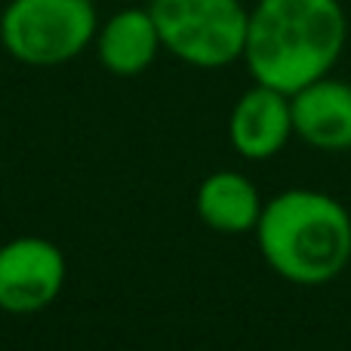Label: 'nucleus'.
I'll use <instances>...</instances> for the list:
<instances>
[{
	"label": "nucleus",
	"instance_id": "obj_1",
	"mask_svg": "<svg viewBox=\"0 0 351 351\" xmlns=\"http://www.w3.org/2000/svg\"><path fill=\"white\" fill-rule=\"evenodd\" d=\"M339 0H256L243 62L256 84L287 96L327 77L346 47Z\"/></svg>",
	"mask_w": 351,
	"mask_h": 351
},
{
	"label": "nucleus",
	"instance_id": "obj_2",
	"mask_svg": "<svg viewBox=\"0 0 351 351\" xmlns=\"http://www.w3.org/2000/svg\"><path fill=\"white\" fill-rule=\"evenodd\" d=\"M262 259L293 284L317 287L351 262V216L336 197L293 188L262 206L256 222Z\"/></svg>",
	"mask_w": 351,
	"mask_h": 351
},
{
	"label": "nucleus",
	"instance_id": "obj_3",
	"mask_svg": "<svg viewBox=\"0 0 351 351\" xmlns=\"http://www.w3.org/2000/svg\"><path fill=\"white\" fill-rule=\"evenodd\" d=\"M99 31L93 0H10L0 12V43L28 68L77 59Z\"/></svg>",
	"mask_w": 351,
	"mask_h": 351
},
{
	"label": "nucleus",
	"instance_id": "obj_4",
	"mask_svg": "<svg viewBox=\"0 0 351 351\" xmlns=\"http://www.w3.org/2000/svg\"><path fill=\"white\" fill-rule=\"evenodd\" d=\"M160 43L191 68H225L243 59L250 10L241 0H148Z\"/></svg>",
	"mask_w": 351,
	"mask_h": 351
},
{
	"label": "nucleus",
	"instance_id": "obj_5",
	"mask_svg": "<svg viewBox=\"0 0 351 351\" xmlns=\"http://www.w3.org/2000/svg\"><path fill=\"white\" fill-rule=\"evenodd\" d=\"M68 278L65 253L47 237H12L0 243V311L37 315L59 299Z\"/></svg>",
	"mask_w": 351,
	"mask_h": 351
},
{
	"label": "nucleus",
	"instance_id": "obj_6",
	"mask_svg": "<svg viewBox=\"0 0 351 351\" xmlns=\"http://www.w3.org/2000/svg\"><path fill=\"white\" fill-rule=\"evenodd\" d=\"M293 136L290 96L256 84L234 102L228 117V139L241 158H274Z\"/></svg>",
	"mask_w": 351,
	"mask_h": 351
},
{
	"label": "nucleus",
	"instance_id": "obj_7",
	"mask_svg": "<svg viewBox=\"0 0 351 351\" xmlns=\"http://www.w3.org/2000/svg\"><path fill=\"white\" fill-rule=\"evenodd\" d=\"M293 133L324 152L351 148V84L321 77L290 96Z\"/></svg>",
	"mask_w": 351,
	"mask_h": 351
},
{
	"label": "nucleus",
	"instance_id": "obj_8",
	"mask_svg": "<svg viewBox=\"0 0 351 351\" xmlns=\"http://www.w3.org/2000/svg\"><path fill=\"white\" fill-rule=\"evenodd\" d=\"M96 53L105 71L117 77H136L154 65L158 53L164 49L158 25L148 6H123L108 16L96 31Z\"/></svg>",
	"mask_w": 351,
	"mask_h": 351
},
{
	"label": "nucleus",
	"instance_id": "obj_9",
	"mask_svg": "<svg viewBox=\"0 0 351 351\" xmlns=\"http://www.w3.org/2000/svg\"><path fill=\"white\" fill-rule=\"evenodd\" d=\"M262 206L265 204H262L256 185L234 170L210 173L194 194V210H197L200 222L222 234L253 231L262 216Z\"/></svg>",
	"mask_w": 351,
	"mask_h": 351
},
{
	"label": "nucleus",
	"instance_id": "obj_10",
	"mask_svg": "<svg viewBox=\"0 0 351 351\" xmlns=\"http://www.w3.org/2000/svg\"><path fill=\"white\" fill-rule=\"evenodd\" d=\"M93 3H96V0H93Z\"/></svg>",
	"mask_w": 351,
	"mask_h": 351
}]
</instances>
